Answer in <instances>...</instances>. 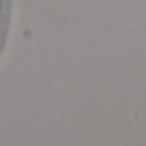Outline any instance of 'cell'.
<instances>
[{"instance_id":"cell-1","label":"cell","mask_w":146,"mask_h":146,"mask_svg":"<svg viewBox=\"0 0 146 146\" xmlns=\"http://www.w3.org/2000/svg\"><path fill=\"white\" fill-rule=\"evenodd\" d=\"M11 17H13V0H0V58L9 41Z\"/></svg>"}]
</instances>
